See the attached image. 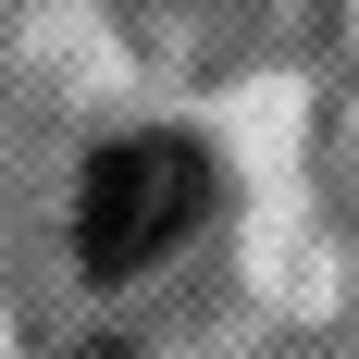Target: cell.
<instances>
[{
    "mask_svg": "<svg viewBox=\"0 0 359 359\" xmlns=\"http://www.w3.org/2000/svg\"><path fill=\"white\" fill-rule=\"evenodd\" d=\"M211 198H223L211 149L174 137V124H137V137L87 149V161H74V223H62V236H74V285H87V297L161 285V273L211 236Z\"/></svg>",
    "mask_w": 359,
    "mask_h": 359,
    "instance_id": "6da1fadb",
    "label": "cell"
},
{
    "mask_svg": "<svg viewBox=\"0 0 359 359\" xmlns=\"http://www.w3.org/2000/svg\"><path fill=\"white\" fill-rule=\"evenodd\" d=\"M223 359H359V334H260V347H223Z\"/></svg>",
    "mask_w": 359,
    "mask_h": 359,
    "instance_id": "7a4b0ae2",
    "label": "cell"
},
{
    "mask_svg": "<svg viewBox=\"0 0 359 359\" xmlns=\"http://www.w3.org/2000/svg\"><path fill=\"white\" fill-rule=\"evenodd\" d=\"M74 359H137V347H124V334H87V347H74Z\"/></svg>",
    "mask_w": 359,
    "mask_h": 359,
    "instance_id": "3957f363",
    "label": "cell"
}]
</instances>
